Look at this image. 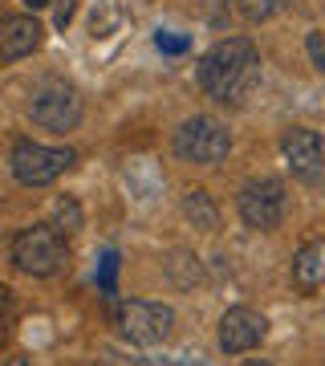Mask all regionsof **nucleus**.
I'll return each mask as SVG.
<instances>
[{"label": "nucleus", "mask_w": 325, "mask_h": 366, "mask_svg": "<svg viewBox=\"0 0 325 366\" xmlns=\"http://www.w3.org/2000/svg\"><path fill=\"white\" fill-rule=\"evenodd\" d=\"M195 81L220 106H244L252 90L260 86V53L248 37H228L216 41L199 66H195Z\"/></svg>", "instance_id": "nucleus-1"}, {"label": "nucleus", "mask_w": 325, "mask_h": 366, "mask_svg": "<svg viewBox=\"0 0 325 366\" xmlns=\"http://www.w3.org/2000/svg\"><path fill=\"white\" fill-rule=\"evenodd\" d=\"M69 261L65 236L53 224H33L13 236V264L29 277H57Z\"/></svg>", "instance_id": "nucleus-2"}, {"label": "nucleus", "mask_w": 325, "mask_h": 366, "mask_svg": "<svg viewBox=\"0 0 325 366\" xmlns=\"http://www.w3.org/2000/svg\"><path fill=\"white\" fill-rule=\"evenodd\" d=\"M228 151H232V134H228V127L220 118H211V114H195L175 131V155L183 163L216 167L220 159H228Z\"/></svg>", "instance_id": "nucleus-3"}, {"label": "nucleus", "mask_w": 325, "mask_h": 366, "mask_svg": "<svg viewBox=\"0 0 325 366\" xmlns=\"http://www.w3.org/2000/svg\"><path fill=\"white\" fill-rule=\"evenodd\" d=\"M13 175L25 187H45V183H53L57 175H65V171L78 163V155L69 151V147H45V143H33V139H21V143L13 147Z\"/></svg>", "instance_id": "nucleus-4"}, {"label": "nucleus", "mask_w": 325, "mask_h": 366, "mask_svg": "<svg viewBox=\"0 0 325 366\" xmlns=\"http://www.w3.org/2000/svg\"><path fill=\"white\" fill-rule=\"evenodd\" d=\"M118 334L130 342H139V346H159V342L171 338V330H175V310L163 305V301H122L118 305Z\"/></svg>", "instance_id": "nucleus-5"}, {"label": "nucleus", "mask_w": 325, "mask_h": 366, "mask_svg": "<svg viewBox=\"0 0 325 366\" xmlns=\"http://www.w3.org/2000/svg\"><path fill=\"white\" fill-rule=\"evenodd\" d=\"M285 183L273 179V175H260V179H248L236 196V208H240V220L256 232H273L276 224L285 220Z\"/></svg>", "instance_id": "nucleus-6"}, {"label": "nucleus", "mask_w": 325, "mask_h": 366, "mask_svg": "<svg viewBox=\"0 0 325 366\" xmlns=\"http://www.w3.org/2000/svg\"><path fill=\"white\" fill-rule=\"evenodd\" d=\"M29 114H33V122L37 127H45V131H74L81 122V98L74 86H61V81H49V86H41L37 94H33V106H29Z\"/></svg>", "instance_id": "nucleus-7"}, {"label": "nucleus", "mask_w": 325, "mask_h": 366, "mask_svg": "<svg viewBox=\"0 0 325 366\" xmlns=\"http://www.w3.org/2000/svg\"><path fill=\"white\" fill-rule=\"evenodd\" d=\"M264 334H269V317L260 314V310H252V305H232L220 317L216 342H220L224 354H248L264 342Z\"/></svg>", "instance_id": "nucleus-8"}, {"label": "nucleus", "mask_w": 325, "mask_h": 366, "mask_svg": "<svg viewBox=\"0 0 325 366\" xmlns=\"http://www.w3.org/2000/svg\"><path fill=\"white\" fill-rule=\"evenodd\" d=\"M281 159H285V167L305 183H317L325 175V139L317 131H289L281 139Z\"/></svg>", "instance_id": "nucleus-9"}, {"label": "nucleus", "mask_w": 325, "mask_h": 366, "mask_svg": "<svg viewBox=\"0 0 325 366\" xmlns=\"http://www.w3.org/2000/svg\"><path fill=\"white\" fill-rule=\"evenodd\" d=\"M41 41H45V29H41L37 16H4L0 21V57L4 61H21L29 53L41 49Z\"/></svg>", "instance_id": "nucleus-10"}, {"label": "nucleus", "mask_w": 325, "mask_h": 366, "mask_svg": "<svg viewBox=\"0 0 325 366\" xmlns=\"http://www.w3.org/2000/svg\"><path fill=\"white\" fill-rule=\"evenodd\" d=\"M293 285L301 293H313V289H325V240H313L293 257Z\"/></svg>", "instance_id": "nucleus-11"}, {"label": "nucleus", "mask_w": 325, "mask_h": 366, "mask_svg": "<svg viewBox=\"0 0 325 366\" xmlns=\"http://www.w3.org/2000/svg\"><path fill=\"white\" fill-rule=\"evenodd\" d=\"M183 216L191 228L199 232H220V208H216V199L204 192V187H191L187 196H183Z\"/></svg>", "instance_id": "nucleus-12"}, {"label": "nucleus", "mask_w": 325, "mask_h": 366, "mask_svg": "<svg viewBox=\"0 0 325 366\" xmlns=\"http://www.w3.org/2000/svg\"><path fill=\"white\" fill-rule=\"evenodd\" d=\"M163 269H167V277H171V285L175 289H199L204 285V264H199L195 252L175 249L167 261H163Z\"/></svg>", "instance_id": "nucleus-13"}, {"label": "nucleus", "mask_w": 325, "mask_h": 366, "mask_svg": "<svg viewBox=\"0 0 325 366\" xmlns=\"http://www.w3.org/2000/svg\"><path fill=\"white\" fill-rule=\"evenodd\" d=\"M49 224L57 228L61 236H74V232H81V224H86V216H81V204L74 196H61L57 204H53V216H49Z\"/></svg>", "instance_id": "nucleus-14"}, {"label": "nucleus", "mask_w": 325, "mask_h": 366, "mask_svg": "<svg viewBox=\"0 0 325 366\" xmlns=\"http://www.w3.org/2000/svg\"><path fill=\"white\" fill-rule=\"evenodd\" d=\"M293 0H236V13L244 16L248 25H264V21H273L276 13H285Z\"/></svg>", "instance_id": "nucleus-15"}, {"label": "nucleus", "mask_w": 325, "mask_h": 366, "mask_svg": "<svg viewBox=\"0 0 325 366\" xmlns=\"http://www.w3.org/2000/svg\"><path fill=\"white\" fill-rule=\"evenodd\" d=\"M118 264H122L118 252H106L102 261H98V289H102L106 297H114L118 293Z\"/></svg>", "instance_id": "nucleus-16"}, {"label": "nucleus", "mask_w": 325, "mask_h": 366, "mask_svg": "<svg viewBox=\"0 0 325 366\" xmlns=\"http://www.w3.org/2000/svg\"><path fill=\"white\" fill-rule=\"evenodd\" d=\"M155 45H159V53H171V57H175V53L191 49V37H187V33H159Z\"/></svg>", "instance_id": "nucleus-17"}, {"label": "nucleus", "mask_w": 325, "mask_h": 366, "mask_svg": "<svg viewBox=\"0 0 325 366\" xmlns=\"http://www.w3.org/2000/svg\"><path fill=\"white\" fill-rule=\"evenodd\" d=\"M13 317H16V297H13L9 285H0V334H9Z\"/></svg>", "instance_id": "nucleus-18"}, {"label": "nucleus", "mask_w": 325, "mask_h": 366, "mask_svg": "<svg viewBox=\"0 0 325 366\" xmlns=\"http://www.w3.org/2000/svg\"><path fill=\"white\" fill-rule=\"evenodd\" d=\"M305 49H309V57H313V66L325 74V33L321 29H313L309 37H305Z\"/></svg>", "instance_id": "nucleus-19"}, {"label": "nucleus", "mask_w": 325, "mask_h": 366, "mask_svg": "<svg viewBox=\"0 0 325 366\" xmlns=\"http://www.w3.org/2000/svg\"><path fill=\"white\" fill-rule=\"evenodd\" d=\"M74 13H78V0H57V16H53V21H57V29L69 25V21H74Z\"/></svg>", "instance_id": "nucleus-20"}, {"label": "nucleus", "mask_w": 325, "mask_h": 366, "mask_svg": "<svg viewBox=\"0 0 325 366\" xmlns=\"http://www.w3.org/2000/svg\"><path fill=\"white\" fill-rule=\"evenodd\" d=\"M21 4H25V9H33V13H41V9H49L53 0H21Z\"/></svg>", "instance_id": "nucleus-21"}, {"label": "nucleus", "mask_w": 325, "mask_h": 366, "mask_svg": "<svg viewBox=\"0 0 325 366\" xmlns=\"http://www.w3.org/2000/svg\"><path fill=\"white\" fill-rule=\"evenodd\" d=\"M244 366H273V362H264V358H248Z\"/></svg>", "instance_id": "nucleus-22"}, {"label": "nucleus", "mask_w": 325, "mask_h": 366, "mask_svg": "<svg viewBox=\"0 0 325 366\" xmlns=\"http://www.w3.org/2000/svg\"><path fill=\"white\" fill-rule=\"evenodd\" d=\"M9 366H29V358H13V362H9Z\"/></svg>", "instance_id": "nucleus-23"}]
</instances>
